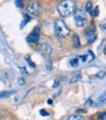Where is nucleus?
<instances>
[{
    "label": "nucleus",
    "instance_id": "obj_1",
    "mask_svg": "<svg viewBox=\"0 0 106 120\" xmlns=\"http://www.w3.org/2000/svg\"><path fill=\"white\" fill-rule=\"evenodd\" d=\"M57 11L62 17H69L76 12V3L72 0L62 1L57 5Z\"/></svg>",
    "mask_w": 106,
    "mask_h": 120
},
{
    "label": "nucleus",
    "instance_id": "obj_2",
    "mask_svg": "<svg viewBox=\"0 0 106 120\" xmlns=\"http://www.w3.org/2000/svg\"><path fill=\"white\" fill-rule=\"evenodd\" d=\"M55 33L57 37H66L69 34L70 30L62 19H56L54 22Z\"/></svg>",
    "mask_w": 106,
    "mask_h": 120
},
{
    "label": "nucleus",
    "instance_id": "obj_3",
    "mask_svg": "<svg viewBox=\"0 0 106 120\" xmlns=\"http://www.w3.org/2000/svg\"><path fill=\"white\" fill-rule=\"evenodd\" d=\"M74 21L78 27H83L87 23V17L84 11L78 10L74 13Z\"/></svg>",
    "mask_w": 106,
    "mask_h": 120
},
{
    "label": "nucleus",
    "instance_id": "obj_4",
    "mask_svg": "<svg viewBox=\"0 0 106 120\" xmlns=\"http://www.w3.org/2000/svg\"><path fill=\"white\" fill-rule=\"evenodd\" d=\"M40 27L36 26L33 30L32 32L30 33L27 37H26V41L28 43H32V44H37L39 42V39H40Z\"/></svg>",
    "mask_w": 106,
    "mask_h": 120
},
{
    "label": "nucleus",
    "instance_id": "obj_5",
    "mask_svg": "<svg viewBox=\"0 0 106 120\" xmlns=\"http://www.w3.org/2000/svg\"><path fill=\"white\" fill-rule=\"evenodd\" d=\"M85 38H86V40H87V42L89 44H93L96 40L97 36H96V33H95V28L94 26H90L86 31Z\"/></svg>",
    "mask_w": 106,
    "mask_h": 120
},
{
    "label": "nucleus",
    "instance_id": "obj_6",
    "mask_svg": "<svg viewBox=\"0 0 106 120\" xmlns=\"http://www.w3.org/2000/svg\"><path fill=\"white\" fill-rule=\"evenodd\" d=\"M27 11L33 15V16H38L40 11H41V8H40V5L36 2H33V3H30L28 6H27Z\"/></svg>",
    "mask_w": 106,
    "mask_h": 120
},
{
    "label": "nucleus",
    "instance_id": "obj_7",
    "mask_svg": "<svg viewBox=\"0 0 106 120\" xmlns=\"http://www.w3.org/2000/svg\"><path fill=\"white\" fill-rule=\"evenodd\" d=\"M72 46L74 49H80L81 47V43H80V38H79V36L77 34H74L73 37H72Z\"/></svg>",
    "mask_w": 106,
    "mask_h": 120
},
{
    "label": "nucleus",
    "instance_id": "obj_8",
    "mask_svg": "<svg viewBox=\"0 0 106 120\" xmlns=\"http://www.w3.org/2000/svg\"><path fill=\"white\" fill-rule=\"evenodd\" d=\"M40 51L42 52L43 54L48 55V54H50L51 52H52V49H51V47L49 46V45H47V44H42L41 46H40Z\"/></svg>",
    "mask_w": 106,
    "mask_h": 120
},
{
    "label": "nucleus",
    "instance_id": "obj_9",
    "mask_svg": "<svg viewBox=\"0 0 106 120\" xmlns=\"http://www.w3.org/2000/svg\"><path fill=\"white\" fill-rule=\"evenodd\" d=\"M81 79H82V74L80 72H76V73H74V75L71 77L69 82L70 83H75V82L81 80Z\"/></svg>",
    "mask_w": 106,
    "mask_h": 120
},
{
    "label": "nucleus",
    "instance_id": "obj_10",
    "mask_svg": "<svg viewBox=\"0 0 106 120\" xmlns=\"http://www.w3.org/2000/svg\"><path fill=\"white\" fill-rule=\"evenodd\" d=\"M31 20V18H30V16H28L27 14H25V15H24V19H22V21H21V23H20V29H22L24 28L28 22Z\"/></svg>",
    "mask_w": 106,
    "mask_h": 120
},
{
    "label": "nucleus",
    "instance_id": "obj_11",
    "mask_svg": "<svg viewBox=\"0 0 106 120\" xmlns=\"http://www.w3.org/2000/svg\"><path fill=\"white\" fill-rule=\"evenodd\" d=\"M80 59L78 58V56L77 57H74V58H72V59H70V61H69V65L71 66V67H73V68H76V67H78L79 66V64H80Z\"/></svg>",
    "mask_w": 106,
    "mask_h": 120
},
{
    "label": "nucleus",
    "instance_id": "obj_12",
    "mask_svg": "<svg viewBox=\"0 0 106 120\" xmlns=\"http://www.w3.org/2000/svg\"><path fill=\"white\" fill-rule=\"evenodd\" d=\"M94 59V54L93 53L92 50L88 51V54H85V62H90Z\"/></svg>",
    "mask_w": 106,
    "mask_h": 120
},
{
    "label": "nucleus",
    "instance_id": "obj_13",
    "mask_svg": "<svg viewBox=\"0 0 106 120\" xmlns=\"http://www.w3.org/2000/svg\"><path fill=\"white\" fill-rule=\"evenodd\" d=\"M67 120H85V119L81 115H71V116L68 117Z\"/></svg>",
    "mask_w": 106,
    "mask_h": 120
},
{
    "label": "nucleus",
    "instance_id": "obj_14",
    "mask_svg": "<svg viewBox=\"0 0 106 120\" xmlns=\"http://www.w3.org/2000/svg\"><path fill=\"white\" fill-rule=\"evenodd\" d=\"M90 14H92V16L93 17H97L98 16V14H99V9H98V6H96V7H94V10L92 11V13H90Z\"/></svg>",
    "mask_w": 106,
    "mask_h": 120
},
{
    "label": "nucleus",
    "instance_id": "obj_15",
    "mask_svg": "<svg viewBox=\"0 0 106 120\" xmlns=\"http://www.w3.org/2000/svg\"><path fill=\"white\" fill-rule=\"evenodd\" d=\"M14 91H6V92H1L0 93V98H5V97H8L11 94H13Z\"/></svg>",
    "mask_w": 106,
    "mask_h": 120
},
{
    "label": "nucleus",
    "instance_id": "obj_16",
    "mask_svg": "<svg viewBox=\"0 0 106 120\" xmlns=\"http://www.w3.org/2000/svg\"><path fill=\"white\" fill-rule=\"evenodd\" d=\"M92 6H93L92 2H87V4H86V11H87L88 13H90V14L92 13V11H93Z\"/></svg>",
    "mask_w": 106,
    "mask_h": 120
},
{
    "label": "nucleus",
    "instance_id": "obj_17",
    "mask_svg": "<svg viewBox=\"0 0 106 120\" xmlns=\"http://www.w3.org/2000/svg\"><path fill=\"white\" fill-rule=\"evenodd\" d=\"M99 28L102 30V31H106V19L102 20L99 23Z\"/></svg>",
    "mask_w": 106,
    "mask_h": 120
},
{
    "label": "nucleus",
    "instance_id": "obj_18",
    "mask_svg": "<svg viewBox=\"0 0 106 120\" xmlns=\"http://www.w3.org/2000/svg\"><path fill=\"white\" fill-rule=\"evenodd\" d=\"M98 102H99V103H104V102H106V91L99 97V99H98Z\"/></svg>",
    "mask_w": 106,
    "mask_h": 120
},
{
    "label": "nucleus",
    "instance_id": "obj_19",
    "mask_svg": "<svg viewBox=\"0 0 106 120\" xmlns=\"http://www.w3.org/2000/svg\"><path fill=\"white\" fill-rule=\"evenodd\" d=\"M96 77L99 78V79H103L105 77V72L104 71H99V72L96 74Z\"/></svg>",
    "mask_w": 106,
    "mask_h": 120
},
{
    "label": "nucleus",
    "instance_id": "obj_20",
    "mask_svg": "<svg viewBox=\"0 0 106 120\" xmlns=\"http://www.w3.org/2000/svg\"><path fill=\"white\" fill-rule=\"evenodd\" d=\"M60 83H61V79H57L55 82H54V85H53V87L56 88V87H58L60 85Z\"/></svg>",
    "mask_w": 106,
    "mask_h": 120
},
{
    "label": "nucleus",
    "instance_id": "obj_21",
    "mask_svg": "<svg viewBox=\"0 0 106 120\" xmlns=\"http://www.w3.org/2000/svg\"><path fill=\"white\" fill-rule=\"evenodd\" d=\"M25 60H27V62H28V64H29L30 66L33 67V68H35V64L32 63V61L30 60V57H29V56H26V57H25Z\"/></svg>",
    "mask_w": 106,
    "mask_h": 120
},
{
    "label": "nucleus",
    "instance_id": "obj_22",
    "mask_svg": "<svg viewBox=\"0 0 106 120\" xmlns=\"http://www.w3.org/2000/svg\"><path fill=\"white\" fill-rule=\"evenodd\" d=\"M39 112H40V114H41L42 116H49V112L46 111L45 109H41Z\"/></svg>",
    "mask_w": 106,
    "mask_h": 120
},
{
    "label": "nucleus",
    "instance_id": "obj_23",
    "mask_svg": "<svg viewBox=\"0 0 106 120\" xmlns=\"http://www.w3.org/2000/svg\"><path fill=\"white\" fill-rule=\"evenodd\" d=\"M15 4H16V6L19 7L20 9L22 8V2H21V1H16V2H15Z\"/></svg>",
    "mask_w": 106,
    "mask_h": 120
},
{
    "label": "nucleus",
    "instance_id": "obj_24",
    "mask_svg": "<svg viewBox=\"0 0 106 120\" xmlns=\"http://www.w3.org/2000/svg\"><path fill=\"white\" fill-rule=\"evenodd\" d=\"M19 68L20 69V72L22 74H24V75H27V72H26V69L24 68V67H19Z\"/></svg>",
    "mask_w": 106,
    "mask_h": 120
},
{
    "label": "nucleus",
    "instance_id": "obj_25",
    "mask_svg": "<svg viewBox=\"0 0 106 120\" xmlns=\"http://www.w3.org/2000/svg\"><path fill=\"white\" fill-rule=\"evenodd\" d=\"M51 68H52V62L51 61H48V63H47V69L50 71Z\"/></svg>",
    "mask_w": 106,
    "mask_h": 120
},
{
    "label": "nucleus",
    "instance_id": "obj_26",
    "mask_svg": "<svg viewBox=\"0 0 106 120\" xmlns=\"http://www.w3.org/2000/svg\"><path fill=\"white\" fill-rule=\"evenodd\" d=\"M24 80L22 79H19V83H20V85H22V84H24Z\"/></svg>",
    "mask_w": 106,
    "mask_h": 120
},
{
    "label": "nucleus",
    "instance_id": "obj_27",
    "mask_svg": "<svg viewBox=\"0 0 106 120\" xmlns=\"http://www.w3.org/2000/svg\"><path fill=\"white\" fill-rule=\"evenodd\" d=\"M99 117H100V118H103V117H106V112H103V113H101V114L99 115Z\"/></svg>",
    "mask_w": 106,
    "mask_h": 120
},
{
    "label": "nucleus",
    "instance_id": "obj_28",
    "mask_svg": "<svg viewBox=\"0 0 106 120\" xmlns=\"http://www.w3.org/2000/svg\"><path fill=\"white\" fill-rule=\"evenodd\" d=\"M47 103H48L49 105H52V104H53V102H52V100H50V99L48 100V102H47Z\"/></svg>",
    "mask_w": 106,
    "mask_h": 120
},
{
    "label": "nucleus",
    "instance_id": "obj_29",
    "mask_svg": "<svg viewBox=\"0 0 106 120\" xmlns=\"http://www.w3.org/2000/svg\"><path fill=\"white\" fill-rule=\"evenodd\" d=\"M103 51H104V54L106 55V45H105V47H104V50Z\"/></svg>",
    "mask_w": 106,
    "mask_h": 120
},
{
    "label": "nucleus",
    "instance_id": "obj_30",
    "mask_svg": "<svg viewBox=\"0 0 106 120\" xmlns=\"http://www.w3.org/2000/svg\"><path fill=\"white\" fill-rule=\"evenodd\" d=\"M102 120H106V117H103V118H102Z\"/></svg>",
    "mask_w": 106,
    "mask_h": 120
},
{
    "label": "nucleus",
    "instance_id": "obj_31",
    "mask_svg": "<svg viewBox=\"0 0 106 120\" xmlns=\"http://www.w3.org/2000/svg\"><path fill=\"white\" fill-rule=\"evenodd\" d=\"M0 118H1V113H0Z\"/></svg>",
    "mask_w": 106,
    "mask_h": 120
}]
</instances>
